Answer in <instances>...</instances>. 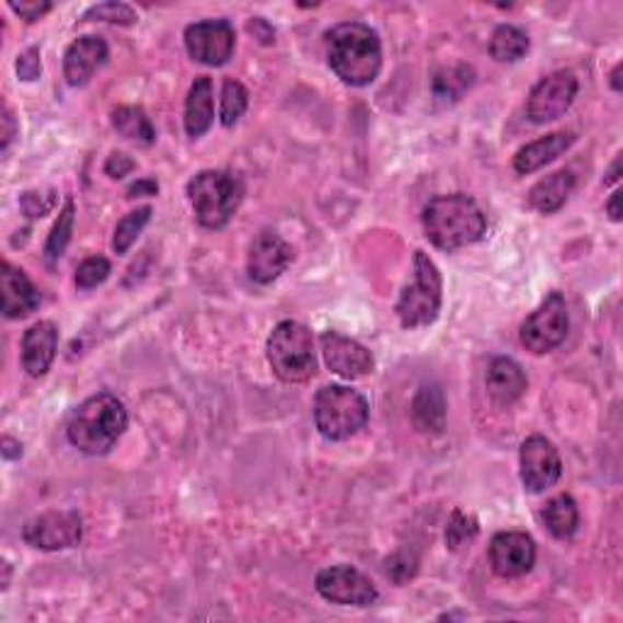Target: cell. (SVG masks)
<instances>
[{
    "instance_id": "1",
    "label": "cell",
    "mask_w": 623,
    "mask_h": 623,
    "mask_svg": "<svg viewBox=\"0 0 623 623\" xmlns=\"http://www.w3.org/2000/svg\"><path fill=\"white\" fill-rule=\"evenodd\" d=\"M326 59L332 71L348 85H370L382 67L380 37L364 23H344L326 32Z\"/></svg>"
},
{
    "instance_id": "2",
    "label": "cell",
    "mask_w": 623,
    "mask_h": 623,
    "mask_svg": "<svg viewBox=\"0 0 623 623\" xmlns=\"http://www.w3.org/2000/svg\"><path fill=\"white\" fill-rule=\"evenodd\" d=\"M424 232L441 251H455L480 242L487 232V220L480 205L463 193L441 195L424 207Z\"/></svg>"
},
{
    "instance_id": "3",
    "label": "cell",
    "mask_w": 623,
    "mask_h": 623,
    "mask_svg": "<svg viewBox=\"0 0 623 623\" xmlns=\"http://www.w3.org/2000/svg\"><path fill=\"white\" fill-rule=\"evenodd\" d=\"M127 429V409L111 392H97V395L81 402L71 412L67 424L69 441L79 451L89 455H105L111 448L123 439Z\"/></svg>"
},
{
    "instance_id": "4",
    "label": "cell",
    "mask_w": 623,
    "mask_h": 623,
    "mask_svg": "<svg viewBox=\"0 0 623 623\" xmlns=\"http://www.w3.org/2000/svg\"><path fill=\"white\" fill-rule=\"evenodd\" d=\"M244 181L234 171H200L188 183V198L195 217L205 229H222L244 200Z\"/></svg>"
},
{
    "instance_id": "5",
    "label": "cell",
    "mask_w": 623,
    "mask_h": 623,
    "mask_svg": "<svg viewBox=\"0 0 623 623\" xmlns=\"http://www.w3.org/2000/svg\"><path fill=\"white\" fill-rule=\"evenodd\" d=\"M266 356L273 373L288 385L308 382L316 376L314 338L308 326L300 322H280L268 336Z\"/></svg>"
},
{
    "instance_id": "6",
    "label": "cell",
    "mask_w": 623,
    "mask_h": 623,
    "mask_svg": "<svg viewBox=\"0 0 623 623\" xmlns=\"http://www.w3.org/2000/svg\"><path fill=\"white\" fill-rule=\"evenodd\" d=\"M412 282L402 290L395 304L400 324L404 330H419L436 322L443 302V280L441 270L424 251H414Z\"/></svg>"
},
{
    "instance_id": "7",
    "label": "cell",
    "mask_w": 623,
    "mask_h": 623,
    "mask_svg": "<svg viewBox=\"0 0 623 623\" xmlns=\"http://www.w3.org/2000/svg\"><path fill=\"white\" fill-rule=\"evenodd\" d=\"M314 424L324 439H351L368 424V402L346 385H324L314 395Z\"/></svg>"
},
{
    "instance_id": "8",
    "label": "cell",
    "mask_w": 623,
    "mask_h": 623,
    "mask_svg": "<svg viewBox=\"0 0 623 623\" xmlns=\"http://www.w3.org/2000/svg\"><path fill=\"white\" fill-rule=\"evenodd\" d=\"M570 330V316H567V304L561 292H551L539 310L527 316L521 324V344L527 351L543 356L561 346Z\"/></svg>"
},
{
    "instance_id": "9",
    "label": "cell",
    "mask_w": 623,
    "mask_h": 623,
    "mask_svg": "<svg viewBox=\"0 0 623 623\" xmlns=\"http://www.w3.org/2000/svg\"><path fill=\"white\" fill-rule=\"evenodd\" d=\"M579 91L577 76L567 69L553 71L541 79L539 83L533 85V91L529 93L527 101V115L531 123L535 125H545V123H555L561 119L570 105L575 103Z\"/></svg>"
},
{
    "instance_id": "10",
    "label": "cell",
    "mask_w": 623,
    "mask_h": 623,
    "mask_svg": "<svg viewBox=\"0 0 623 623\" xmlns=\"http://www.w3.org/2000/svg\"><path fill=\"white\" fill-rule=\"evenodd\" d=\"M316 592L326 601L342 607H370L378 601V589L370 579L351 565L324 567L314 579Z\"/></svg>"
},
{
    "instance_id": "11",
    "label": "cell",
    "mask_w": 623,
    "mask_h": 623,
    "mask_svg": "<svg viewBox=\"0 0 623 623\" xmlns=\"http://www.w3.org/2000/svg\"><path fill=\"white\" fill-rule=\"evenodd\" d=\"M23 539L39 551L73 549L83 539V519L79 511H45L25 523Z\"/></svg>"
},
{
    "instance_id": "12",
    "label": "cell",
    "mask_w": 623,
    "mask_h": 623,
    "mask_svg": "<svg viewBox=\"0 0 623 623\" xmlns=\"http://www.w3.org/2000/svg\"><path fill=\"white\" fill-rule=\"evenodd\" d=\"M236 35L229 20H203L185 27V49L205 67H222L234 54Z\"/></svg>"
},
{
    "instance_id": "13",
    "label": "cell",
    "mask_w": 623,
    "mask_h": 623,
    "mask_svg": "<svg viewBox=\"0 0 623 623\" xmlns=\"http://www.w3.org/2000/svg\"><path fill=\"white\" fill-rule=\"evenodd\" d=\"M519 465L521 483L531 495H541V492L551 489L563 475L561 453H557V448L545 436H529L521 443Z\"/></svg>"
},
{
    "instance_id": "14",
    "label": "cell",
    "mask_w": 623,
    "mask_h": 623,
    "mask_svg": "<svg viewBox=\"0 0 623 623\" xmlns=\"http://www.w3.org/2000/svg\"><path fill=\"white\" fill-rule=\"evenodd\" d=\"M295 251L292 246L276 232H261L249 246L246 273L258 286L278 280L292 264Z\"/></svg>"
},
{
    "instance_id": "15",
    "label": "cell",
    "mask_w": 623,
    "mask_h": 623,
    "mask_svg": "<svg viewBox=\"0 0 623 623\" xmlns=\"http://www.w3.org/2000/svg\"><path fill=\"white\" fill-rule=\"evenodd\" d=\"M320 344L326 366H330L332 373L342 376L346 380H358L373 373L376 368L373 354H370L364 344H358L356 338H348L338 332H324Z\"/></svg>"
},
{
    "instance_id": "16",
    "label": "cell",
    "mask_w": 623,
    "mask_h": 623,
    "mask_svg": "<svg viewBox=\"0 0 623 623\" xmlns=\"http://www.w3.org/2000/svg\"><path fill=\"white\" fill-rule=\"evenodd\" d=\"M535 563V543L523 531H501L489 541V565L499 577H523Z\"/></svg>"
},
{
    "instance_id": "17",
    "label": "cell",
    "mask_w": 623,
    "mask_h": 623,
    "mask_svg": "<svg viewBox=\"0 0 623 623\" xmlns=\"http://www.w3.org/2000/svg\"><path fill=\"white\" fill-rule=\"evenodd\" d=\"M107 61V45L103 37L95 35H85L79 37L76 42H71L67 54H64V76H67L69 85L79 89V85H85L93 73L103 67Z\"/></svg>"
},
{
    "instance_id": "18",
    "label": "cell",
    "mask_w": 623,
    "mask_h": 623,
    "mask_svg": "<svg viewBox=\"0 0 623 623\" xmlns=\"http://www.w3.org/2000/svg\"><path fill=\"white\" fill-rule=\"evenodd\" d=\"M485 385L492 402H495L497 407H511L514 402H519L523 397L529 380L517 360L499 356L492 358V364L487 366Z\"/></svg>"
},
{
    "instance_id": "19",
    "label": "cell",
    "mask_w": 623,
    "mask_h": 623,
    "mask_svg": "<svg viewBox=\"0 0 623 623\" xmlns=\"http://www.w3.org/2000/svg\"><path fill=\"white\" fill-rule=\"evenodd\" d=\"M59 346V330L54 322L32 324L23 336V368L27 376L42 378L54 364Z\"/></svg>"
},
{
    "instance_id": "20",
    "label": "cell",
    "mask_w": 623,
    "mask_h": 623,
    "mask_svg": "<svg viewBox=\"0 0 623 623\" xmlns=\"http://www.w3.org/2000/svg\"><path fill=\"white\" fill-rule=\"evenodd\" d=\"M0 292H3V314L8 320H23L39 308V292L32 286L25 270L13 264H3L0 268Z\"/></svg>"
},
{
    "instance_id": "21",
    "label": "cell",
    "mask_w": 623,
    "mask_h": 623,
    "mask_svg": "<svg viewBox=\"0 0 623 623\" xmlns=\"http://www.w3.org/2000/svg\"><path fill=\"white\" fill-rule=\"evenodd\" d=\"M575 139L577 137L573 132H551L531 141V145L521 147L517 157H514V171L521 173V176H529V173L549 166L551 161L563 157L575 145Z\"/></svg>"
},
{
    "instance_id": "22",
    "label": "cell",
    "mask_w": 623,
    "mask_h": 623,
    "mask_svg": "<svg viewBox=\"0 0 623 623\" xmlns=\"http://www.w3.org/2000/svg\"><path fill=\"white\" fill-rule=\"evenodd\" d=\"M212 123H215V85L212 79L200 76V79L193 81L188 91V101H185V132H188V137L198 139L212 127Z\"/></svg>"
},
{
    "instance_id": "23",
    "label": "cell",
    "mask_w": 623,
    "mask_h": 623,
    "mask_svg": "<svg viewBox=\"0 0 623 623\" xmlns=\"http://www.w3.org/2000/svg\"><path fill=\"white\" fill-rule=\"evenodd\" d=\"M412 424L419 434H443L446 429V397L439 385H422L412 400Z\"/></svg>"
},
{
    "instance_id": "24",
    "label": "cell",
    "mask_w": 623,
    "mask_h": 623,
    "mask_svg": "<svg viewBox=\"0 0 623 623\" xmlns=\"http://www.w3.org/2000/svg\"><path fill=\"white\" fill-rule=\"evenodd\" d=\"M575 191V176L573 171H555L551 176L541 178L529 191V205L535 212L541 215H553L561 210Z\"/></svg>"
},
{
    "instance_id": "25",
    "label": "cell",
    "mask_w": 623,
    "mask_h": 623,
    "mask_svg": "<svg viewBox=\"0 0 623 623\" xmlns=\"http://www.w3.org/2000/svg\"><path fill=\"white\" fill-rule=\"evenodd\" d=\"M113 127L119 135L129 141H137V145H154L157 129L151 125V119L141 107L135 105H119L113 111Z\"/></svg>"
},
{
    "instance_id": "26",
    "label": "cell",
    "mask_w": 623,
    "mask_h": 623,
    "mask_svg": "<svg viewBox=\"0 0 623 623\" xmlns=\"http://www.w3.org/2000/svg\"><path fill=\"white\" fill-rule=\"evenodd\" d=\"M543 523L549 527V531L555 535V539H573L577 527H579V511L575 499L570 495H557L553 497L549 505L543 507Z\"/></svg>"
},
{
    "instance_id": "27",
    "label": "cell",
    "mask_w": 623,
    "mask_h": 623,
    "mask_svg": "<svg viewBox=\"0 0 623 623\" xmlns=\"http://www.w3.org/2000/svg\"><path fill=\"white\" fill-rule=\"evenodd\" d=\"M527 51H529V37L523 30L514 25H499L495 32H492L489 39L492 59H497L501 64H514L527 57Z\"/></svg>"
},
{
    "instance_id": "28",
    "label": "cell",
    "mask_w": 623,
    "mask_h": 623,
    "mask_svg": "<svg viewBox=\"0 0 623 623\" xmlns=\"http://www.w3.org/2000/svg\"><path fill=\"white\" fill-rule=\"evenodd\" d=\"M73 220H76V205H73V198H67V203H64L61 212H59V220L51 227V234L45 244V258L49 266L57 264V261L64 256V251H67L71 234H73Z\"/></svg>"
},
{
    "instance_id": "29",
    "label": "cell",
    "mask_w": 623,
    "mask_h": 623,
    "mask_svg": "<svg viewBox=\"0 0 623 623\" xmlns=\"http://www.w3.org/2000/svg\"><path fill=\"white\" fill-rule=\"evenodd\" d=\"M149 220H151V207H139V210L125 215L123 220L117 222L115 236H113V249L117 251V254H127V251L132 249L139 234L145 232Z\"/></svg>"
},
{
    "instance_id": "30",
    "label": "cell",
    "mask_w": 623,
    "mask_h": 623,
    "mask_svg": "<svg viewBox=\"0 0 623 623\" xmlns=\"http://www.w3.org/2000/svg\"><path fill=\"white\" fill-rule=\"evenodd\" d=\"M480 533V523L473 514H465L461 509H455L448 519L446 527V545L451 551H461L465 545L473 543Z\"/></svg>"
},
{
    "instance_id": "31",
    "label": "cell",
    "mask_w": 623,
    "mask_h": 623,
    "mask_svg": "<svg viewBox=\"0 0 623 623\" xmlns=\"http://www.w3.org/2000/svg\"><path fill=\"white\" fill-rule=\"evenodd\" d=\"M249 107V91L234 79H227L222 85V101H220V119L224 127H234L239 117L246 113Z\"/></svg>"
},
{
    "instance_id": "32",
    "label": "cell",
    "mask_w": 623,
    "mask_h": 623,
    "mask_svg": "<svg viewBox=\"0 0 623 623\" xmlns=\"http://www.w3.org/2000/svg\"><path fill=\"white\" fill-rule=\"evenodd\" d=\"M470 83H473V69H470V67H455V69H448V71L436 76V79H434V93L443 103L458 101V97L465 93V89H470Z\"/></svg>"
},
{
    "instance_id": "33",
    "label": "cell",
    "mask_w": 623,
    "mask_h": 623,
    "mask_svg": "<svg viewBox=\"0 0 623 623\" xmlns=\"http://www.w3.org/2000/svg\"><path fill=\"white\" fill-rule=\"evenodd\" d=\"M111 270H113L111 261L103 256L85 258L83 264L76 268V286H79L81 290H93L111 278Z\"/></svg>"
},
{
    "instance_id": "34",
    "label": "cell",
    "mask_w": 623,
    "mask_h": 623,
    "mask_svg": "<svg viewBox=\"0 0 623 623\" xmlns=\"http://www.w3.org/2000/svg\"><path fill=\"white\" fill-rule=\"evenodd\" d=\"M83 20H101V23H113V25H135L137 13L125 3H101L93 5L89 13L83 15Z\"/></svg>"
},
{
    "instance_id": "35",
    "label": "cell",
    "mask_w": 623,
    "mask_h": 623,
    "mask_svg": "<svg viewBox=\"0 0 623 623\" xmlns=\"http://www.w3.org/2000/svg\"><path fill=\"white\" fill-rule=\"evenodd\" d=\"M20 207H23V212L27 217H45L57 207V195H54V191L49 193L27 191L23 193V198H20Z\"/></svg>"
},
{
    "instance_id": "36",
    "label": "cell",
    "mask_w": 623,
    "mask_h": 623,
    "mask_svg": "<svg viewBox=\"0 0 623 623\" xmlns=\"http://www.w3.org/2000/svg\"><path fill=\"white\" fill-rule=\"evenodd\" d=\"M385 570L395 582H404V579H409L417 573V557H412L407 551H400L390 557Z\"/></svg>"
},
{
    "instance_id": "37",
    "label": "cell",
    "mask_w": 623,
    "mask_h": 623,
    "mask_svg": "<svg viewBox=\"0 0 623 623\" xmlns=\"http://www.w3.org/2000/svg\"><path fill=\"white\" fill-rule=\"evenodd\" d=\"M15 69H18V76H20V79H23V81H37L39 76H42L39 49L32 47V49H25L23 54H20Z\"/></svg>"
},
{
    "instance_id": "38",
    "label": "cell",
    "mask_w": 623,
    "mask_h": 623,
    "mask_svg": "<svg viewBox=\"0 0 623 623\" xmlns=\"http://www.w3.org/2000/svg\"><path fill=\"white\" fill-rule=\"evenodd\" d=\"M137 169V163L129 159L127 154H123V151H117V154H113L111 159L105 161V173L111 178H125V176H129V173H132Z\"/></svg>"
},
{
    "instance_id": "39",
    "label": "cell",
    "mask_w": 623,
    "mask_h": 623,
    "mask_svg": "<svg viewBox=\"0 0 623 623\" xmlns=\"http://www.w3.org/2000/svg\"><path fill=\"white\" fill-rule=\"evenodd\" d=\"M10 10L18 13L27 23H35L42 15H47L51 10V3H10Z\"/></svg>"
},
{
    "instance_id": "40",
    "label": "cell",
    "mask_w": 623,
    "mask_h": 623,
    "mask_svg": "<svg viewBox=\"0 0 623 623\" xmlns=\"http://www.w3.org/2000/svg\"><path fill=\"white\" fill-rule=\"evenodd\" d=\"M159 193V183L145 178V181H137L129 185L127 191V198H145V195H157Z\"/></svg>"
},
{
    "instance_id": "41",
    "label": "cell",
    "mask_w": 623,
    "mask_h": 623,
    "mask_svg": "<svg viewBox=\"0 0 623 623\" xmlns=\"http://www.w3.org/2000/svg\"><path fill=\"white\" fill-rule=\"evenodd\" d=\"M15 132H18V127H15V117H13V113H10L8 107H5V111H3V151H8L10 141H13Z\"/></svg>"
},
{
    "instance_id": "42",
    "label": "cell",
    "mask_w": 623,
    "mask_h": 623,
    "mask_svg": "<svg viewBox=\"0 0 623 623\" xmlns=\"http://www.w3.org/2000/svg\"><path fill=\"white\" fill-rule=\"evenodd\" d=\"M23 455V446H20V441L15 439H10V436H3V458L5 461H15V458Z\"/></svg>"
},
{
    "instance_id": "43",
    "label": "cell",
    "mask_w": 623,
    "mask_h": 623,
    "mask_svg": "<svg viewBox=\"0 0 623 623\" xmlns=\"http://www.w3.org/2000/svg\"><path fill=\"white\" fill-rule=\"evenodd\" d=\"M621 191H616L614 195H611V200H609V205H607V212H609V217L614 222H621Z\"/></svg>"
},
{
    "instance_id": "44",
    "label": "cell",
    "mask_w": 623,
    "mask_h": 623,
    "mask_svg": "<svg viewBox=\"0 0 623 623\" xmlns=\"http://www.w3.org/2000/svg\"><path fill=\"white\" fill-rule=\"evenodd\" d=\"M619 173H621V157H616V159H614V163H611V169H609V173H607L604 183H607V185L616 183V181L621 178V176H619Z\"/></svg>"
},
{
    "instance_id": "45",
    "label": "cell",
    "mask_w": 623,
    "mask_h": 623,
    "mask_svg": "<svg viewBox=\"0 0 623 623\" xmlns=\"http://www.w3.org/2000/svg\"><path fill=\"white\" fill-rule=\"evenodd\" d=\"M621 71H623V64H616V69L611 71V89H614V91L623 89V85H621Z\"/></svg>"
}]
</instances>
